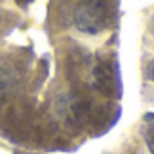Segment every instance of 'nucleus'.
Listing matches in <instances>:
<instances>
[{"instance_id": "nucleus-3", "label": "nucleus", "mask_w": 154, "mask_h": 154, "mask_svg": "<svg viewBox=\"0 0 154 154\" xmlns=\"http://www.w3.org/2000/svg\"><path fill=\"white\" fill-rule=\"evenodd\" d=\"M150 76H152V80H154V62H152V69H150Z\"/></svg>"}, {"instance_id": "nucleus-2", "label": "nucleus", "mask_w": 154, "mask_h": 154, "mask_svg": "<svg viewBox=\"0 0 154 154\" xmlns=\"http://www.w3.org/2000/svg\"><path fill=\"white\" fill-rule=\"evenodd\" d=\"M143 138H145V143H147L150 154H154V122H149L147 129L143 131Z\"/></svg>"}, {"instance_id": "nucleus-1", "label": "nucleus", "mask_w": 154, "mask_h": 154, "mask_svg": "<svg viewBox=\"0 0 154 154\" xmlns=\"http://www.w3.org/2000/svg\"><path fill=\"white\" fill-rule=\"evenodd\" d=\"M107 6L103 0H82L76 6L72 20L78 31L87 35H96L107 26Z\"/></svg>"}]
</instances>
